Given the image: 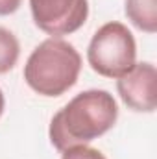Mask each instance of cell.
I'll use <instances>...</instances> for the list:
<instances>
[{
	"instance_id": "obj_1",
	"label": "cell",
	"mask_w": 157,
	"mask_h": 159,
	"mask_svg": "<svg viewBox=\"0 0 157 159\" xmlns=\"http://www.w3.org/2000/svg\"><path fill=\"white\" fill-rule=\"evenodd\" d=\"M118 119L117 100L109 91L89 89L76 94L50 120V143L65 152L70 146L89 144L107 133Z\"/></svg>"
},
{
	"instance_id": "obj_7",
	"label": "cell",
	"mask_w": 157,
	"mask_h": 159,
	"mask_svg": "<svg viewBox=\"0 0 157 159\" xmlns=\"http://www.w3.org/2000/svg\"><path fill=\"white\" fill-rule=\"evenodd\" d=\"M20 56L19 39L4 26H0V74L9 72Z\"/></svg>"
},
{
	"instance_id": "obj_10",
	"label": "cell",
	"mask_w": 157,
	"mask_h": 159,
	"mask_svg": "<svg viewBox=\"0 0 157 159\" xmlns=\"http://www.w3.org/2000/svg\"><path fill=\"white\" fill-rule=\"evenodd\" d=\"M4 106H6V98H4V93H2V89H0V117H2V113H4Z\"/></svg>"
},
{
	"instance_id": "obj_6",
	"label": "cell",
	"mask_w": 157,
	"mask_h": 159,
	"mask_svg": "<svg viewBox=\"0 0 157 159\" xmlns=\"http://www.w3.org/2000/svg\"><path fill=\"white\" fill-rule=\"evenodd\" d=\"M124 11L128 20L141 32H157V0H126Z\"/></svg>"
},
{
	"instance_id": "obj_4",
	"label": "cell",
	"mask_w": 157,
	"mask_h": 159,
	"mask_svg": "<svg viewBox=\"0 0 157 159\" xmlns=\"http://www.w3.org/2000/svg\"><path fill=\"white\" fill-rule=\"evenodd\" d=\"M30 11L39 30L61 39L87 22L89 0H30Z\"/></svg>"
},
{
	"instance_id": "obj_8",
	"label": "cell",
	"mask_w": 157,
	"mask_h": 159,
	"mask_svg": "<svg viewBox=\"0 0 157 159\" xmlns=\"http://www.w3.org/2000/svg\"><path fill=\"white\" fill-rule=\"evenodd\" d=\"M61 159H107L100 150L87 146V144H78V146H70L65 152H61Z\"/></svg>"
},
{
	"instance_id": "obj_9",
	"label": "cell",
	"mask_w": 157,
	"mask_h": 159,
	"mask_svg": "<svg viewBox=\"0 0 157 159\" xmlns=\"http://www.w3.org/2000/svg\"><path fill=\"white\" fill-rule=\"evenodd\" d=\"M20 2L22 0H0V17L15 13L20 7Z\"/></svg>"
},
{
	"instance_id": "obj_2",
	"label": "cell",
	"mask_w": 157,
	"mask_h": 159,
	"mask_svg": "<svg viewBox=\"0 0 157 159\" xmlns=\"http://www.w3.org/2000/svg\"><path fill=\"white\" fill-rule=\"evenodd\" d=\"M79 72V52L59 37H50L37 44L24 65V80L28 87L48 98L61 96L74 87Z\"/></svg>"
},
{
	"instance_id": "obj_3",
	"label": "cell",
	"mask_w": 157,
	"mask_h": 159,
	"mask_svg": "<svg viewBox=\"0 0 157 159\" xmlns=\"http://www.w3.org/2000/svg\"><path fill=\"white\" fill-rule=\"evenodd\" d=\"M91 69L104 78H120L137 63V44L129 28L118 20L96 30L87 48Z\"/></svg>"
},
{
	"instance_id": "obj_5",
	"label": "cell",
	"mask_w": 157,
	"mask_h": 159,
	"mask_svg": "<svg viewBox=\"0 0 157 159\" xmlns=\"http://www.w3.org/2000/svg\"><path fill=\"white\" fill-rule=\"evenodd\" d=\"M122 102L137 113H154L157 107V70L154 63H135L124 76L117 78Z\"/></svg>"
}]
</instances>
